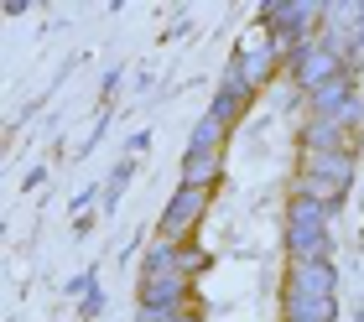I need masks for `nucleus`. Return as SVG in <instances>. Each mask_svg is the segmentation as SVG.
<instances>
[{"label": "nucleus", "instance_id": "3", "mask_svg": "<svg viewBox=\"0 0 364 322\" xmlns=\"http://www.w3.org/2000/svg\"><path fill=\"white\" fill-rule=\"evenodd\" d=\"M354 177H359L354 151H302V156H296V198L338 208V203L349 198Z\"/></svg>", "mask_w": 364, "mask_h": 322}, {"label": "nucleus", "instance_id": "8", "mask_svg": "<svg viewBox=\"0 0 364 322\" xmlns=\"http://www.w3.org/2000/svg\"><path fill=\"white\" fill-rule=\"evenodd\" d=\"M224 172V151H188L182 156V182L188 188H213Z\"/></svg>", "mask_w": 364, "mask_h": 322}, {"label": "nucleus", "instance_id": "4", "mask_svg": "<svg viewBox=\"0 0 364 322\" xmlns=\"http://www.w3.org/2000/svg\"><path fill=\"white\" fill-rule=\"evenodd\" d=\"M208 203H213V188H188V182H177V193L167 198V208H161L156 234H161V240H172V245H188L193 229L203 224Z\"/></svg>", "mask_w": 364, "mask_h": 322}, {"label": "nucleus", "instance_id": "13", "mask_svg": "<svg viewBox=\"0 0 364 322\" xmlns=\"http://www.w3.org/2000/svg\"><path fill=\"white\" fill-rule=\"evenodd\" d=\"M130 177H136V161L125 156V161L109 172V182H105V213H114V203H120V193L130 188Z\"/></svg>", "mask_w": 364, "mask_h": 322}, {"label": "nucleus", "instance_id": "17", "mask_svg": "<svg viewBox=\"0 0 364 322\" xmlns=\"http://www.w3.org/2000/svg\"><path fill=\"white\" fill-rule=\"evenodd\" d=\"M354 47L364 53V16H359V26H354Z\"/></svg>", "mask_w": 364, "mask_h": 322}, {"label": "nucleus", "instance_id": "5", "mask_svg": "<svg viewBox=\"0 0 364 322\" xmlns=\"http://www.w3.org/2000/svg\"><path fill=\"white\" fill-rule=\"evenodd\" d=\"M296 146H302V151H354V156H359V130L338 125V120H318V114H307L302 130H296Z\"/></svg>", "mask_w": 364, "mask_h": 322}, {"label": "nucleus", "instance_id": "12", "mask_svg": "<svg viewBox=\"0 0 364 322\" xmlns=\"http://www.w3.org/2000/svg\"><path fill=\"white\" fill-rule=\"evenodd\" d=\"M219 89H224V94H240V99H255V89H250V73H245L240 53L224 63V78H219Z\"/></svg>", "mask_w": 364, "mask_h": 322}, {"label": "nucleus", "instance_id": "7", "mask_svg": "<svg viewBox=\"0 0 364 322\" xmlns=\"http://www.w3.org/2000/svg\"><path fill=\"white\" fill-rule=\"evenodd\" d=\"M141 307H156V312H188L193 307V281L188 276H151V281H141Z\"/></svg>", "mask_w": 364, "mask_h": 322}, {"label": "nucleus", "instance_id": "9", "mask_svg": "<svg viewBox=\"0 0 364 322\" xmlns=\"http://www.w3.org/2000/svg\"><path fill=\"white\" fill-rule=\"evenodd\" d=\"M151 276H182V265H177V245L172 240H151V249H146V260H141V281H151Z\"/></svg>", "mask_w": 364, "mask_h": 322}, {"label": "nucleus", "instance_id": "11", "mask_svg": "<svg viewBox=\"0 0 364 322\" xmlns=\"http://www.w3.org/2000/svg\"><path fill=\"white\" fill-rule=\"evenodd\" d=\"M224 125L213 120V114H203V120L193 125V135H188V151H224Z\"/></svg>", "mask_w": 364, "mask_h": 322}, {"label": "nucleus", "instance_id": "10", "mask_svg": "<svg viewBox=\"0 0 364 322\" xmlns=\"http://www.w3.org/2000/svg\"><path fill=\"white\" fill-rule=\"evenodd\" d=\"M245 109H250V99L224 94V89H213V99H208V114H213V120H219L224 130H235V125L245 120Z\"/></svg>", "mask_w": 364, "mask_h": 322}, {"label": "nucleus", "instance_id": "1", "mask_svg": "<svg viewBox=\"0 0 364 322\" xmlns=\"http://www.w3.org/2000/svg\"><path fill=\"white\" fill-rule=\"evenodd\" d=\"M338 317V270L333 260L287 265L281 281V322H333Z\"/></svg>", "mask_w": 364, "mask_h": 322}, {"label": "nucleus", "instance_id": "2", "mask_svg": "<svg viewBox=\"0 0 364 322\" xmlns=\"http://www.w3.org/2000/svg\"><path fill=\"white\" fill-rule=\"evenodd\" d=\"M333 213L328 203L296 198L287 203V265H312V260H333Z\"/></svg>", "mask_w": 364, "mask_h": 322}, {"label": "nucleus", "instance_id": "6", "mask_svg": "<svg viewBox=\"0 0 364 322\" xmlns=\"http://www.w3.org/2000/svg\"><path fill=\"white\" fill-rule=\"evenodd\" d=\"M235 53H240V63H245V73H250V89H266V83L281 73V68H287L281 47L266 37V31H260V37H250V42H240Z\"/></svg>", "mask_w": 364, "mask_h": 322}, {"label": "nucleus", "instance_id": "15", "mask_svg": "<svg viewBox=\"0 0 364 322\" xmlns=\"http://www.w3.org/2000/svg\"><path fill=\"white\" fill-rule=\"evenodd\" d=\"M99 312H105V291H94V296L84 301V322H94Z\"/></svg>", "mask_w": 364, "mask_h": 322}, {"label": "nucleus", "instance_id": "14", "mask_svg": "<svg viewBox=\"0 0 364 322\" xmlns=\"http://www.w3.org/2000/svg\"><path fill=\"white\" fill-rule=\"evenodd\" d=\"M177 265H182V276H188V281H193V276H198V270H203V265H208V255H203V249H198V245L188 240V245H177Z\"/></svg>", "mask_w": 364, "mask_h": 322}, {"label": "nucleus", "instance_id": "16", "mask_svg": "<svg viewBox=\"0 0 364 322\" xmlns=\"http://www.w3.org/2000/svg\"><path fill=\"white\" fill-rule=\"evenodd\" d=\"M172 322H203V312H198V307H188V312H177Z\"/></svg>", "mask_w": 364, "mask_h": 322}]
</instances>
